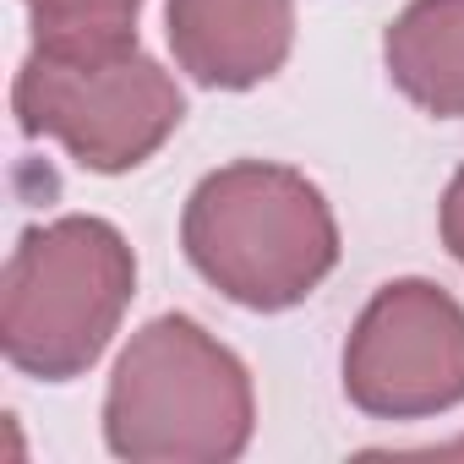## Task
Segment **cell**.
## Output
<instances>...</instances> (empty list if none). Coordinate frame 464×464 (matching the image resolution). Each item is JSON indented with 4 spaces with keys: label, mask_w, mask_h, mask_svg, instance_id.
<instances>
[{
    "label": "cell",
    "mask_w": 464,
    "mask_h": 464,
    "mask_svg": "<svg viewBox=\"0 0 464 464\" xmlns=\"http://www.w3.org/2000/svg\"><path fill=\"white\" fill-rule=\"evenodd\" d=\"M410 459H464V437L459 442H442V448H415Z\"/></svg>",
    "instance_id": "30bf717a"
},
{
    "label": "cell",
    "mask_w": 464,
    "mask_h": 464,
    "mask_svg": "<svg viewBox=\"0 0 464 464\" xmlns=\"http://www.w3.org/2000/svg\"><path fill=\"white\" fill-rule=\"evenodd\" d=\"M295 44V0H169V50L202 88H257Z\"/></svg>",
    "instance_id": "8992f818"
},
{
    "label": "cell",
    "mask_w": 464,
    "mask_h": 464,
    "mask_svg": "<svg viewBox=\"0 0 464 464\" xmlns=\"http://www.w3.org/2000/svg\"><path fill=\"white\" fill-rule=\"evenodd\" d=\"M12 104L28 137H55L82 169L99 175H121L153 159L186 115L175 77L137 44L104 55L34 50L17 72Z\"/></svg>",
    "instance_id": "277c9868"
},
{
    "label": "cell",
    "mask_w": 464,
    "mask_h": 464,
    "mask_svg": "<svg viewBox=\"0 0 464 464\" xmlns=\"http://www.w3.org/2000/svg\"><path fill=\"white\" fill-rule=\"evenodd\" d=\"M180 246L191 268L236 306L285 312L334 274L339 224L301 169L241 159L191 191Z\"/></svg>",
    "instance_id": "6da1fadb"
},
{
    "label": "cell",
    "mask_w": 464,
    "mask_h": 464,
    "mask_svg": "<svg viewBox=\"0 0 464 464\" xmlns=\"http://www.w3.org/2000/svg\"><path fill=\"white\" fill-rule=\"evenodd\" d=\"M142 0H28L34 50L55 55H104L137 44Z\"/></svg>",
    "instance_id": "ba28073f"
},
{
    "label": "cell",
    "mask_w": 464,
    "mask_h": 464,
    "mask_svg": "<svg viewBox=\"0 0 464 464\" xmlns=\"http://www.w3.org/2000/svg\"><path fill=\"white\" fill-rule=\"evenodd\" d=\"M388 77L437 121H464V0H410L382 39Z\"/></svg>",
    "instance_id": "52a82bcc"
},
{
    "label": "cell",
    "mask_w": 464,
    "mask_h": 464,
    "mask_svg": "<svg viewBox=\"0 0 464 464\" xmlns=\"http://www.w3.org/2000/svg\"><path fill=\"white\" fill-rule=\"evenodd\" d=\"M344 393L377 420H420L464 404V312L426 279L372 295L344 344Z\"/></svg>",
    "instance_id": "5b68a950"
},
{
    "label": "cell",
    "mask_w": 464,
    "mask_h": 464,
    "mask_svg": "<svg viewBox=\"0 0 464 464\" xmlns=\"http://www.w3.org/2000/svg\"><path fill=\"white\" fill-rule=\"evenodd\" d=\"M442 241L464 263V169L448 180V197H442Z\"/></svg>",
    "instance_id": "9c48e42d"
},
{
    "label": "cell",
    "mask_w": 464,
    "mask_h": 464,
    "mask_svg": "<svg viewBox=\"0 0 464 464\" xmlns=\"http://www.w3.org/2000/svg\"><path fill=\"white\" fill-rule=\"evenodd\" d=\"M137 263L104 218H55L17 241L0 279V350L28 377H82L115 339Z\"/></svg>",
    "instance_id": "3957f363"
},
{
    "label": "cell",
    "mask_w": 464,
    "mask_h": 464,
    "mask_svg": "<svg viewBox=\"0 0 464 464\" xmlns=\"http://www.w3.org/2000/svg\"><path fill=\"white\" fill-rule=\"evenodd\" d=\"M252 377L191 317L148 323L104 399V437L131 464H224L252 442Z\"/></svg>",
    "instance_id": "7a4b0ae2"
}]
</instances>
